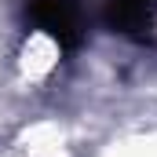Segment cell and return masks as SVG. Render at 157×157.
<instances>
[{"label":"cell","mask_w":157,"mask_h":157,"mask_svg":"<svg viewBox=\"0 0 157 157\" xmlns=\"http://www.w3.org/2000/svg\"><path fill=\"white\" fill-rule=\"evenodd\" d=\"M157 0H113L110 4V18L124 33H143L146 26H154Z\"/></svg>","instance_id":"cell-1"}]
</instances>
